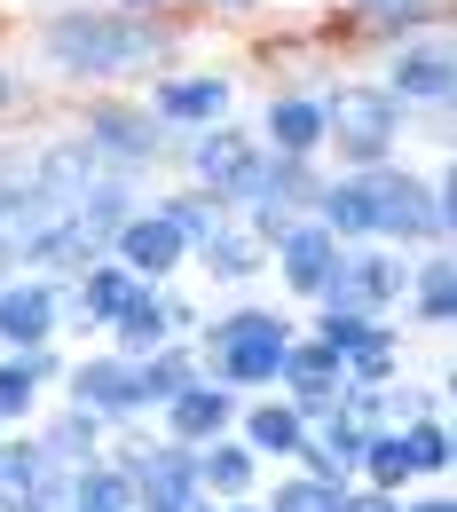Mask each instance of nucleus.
<instances>
[{
  "label": "nucleus",
  "mask_w": 457,
  "mask_h": 512,
  "mask_svg": "<svg viewBox=\"0 0 457 512\" xmlns=\"http://www.w3.org/2000/svg\"><path fill=\"white\" fill-rule=\"evenodd\" d=\"M190 24L182 16H127L103 0H64L32 24V71L71 95H127L142 79L182 64Z\"/></svg>",
  "instance_id": "f257e3e1"
},
{
  "label": "nucleus",
  "mask_w": 457,
  "mask_h": 512,
  "mask_svg": "<svg viewBox=\"0 0 457 512\" xmlns=\"http://www.w3.org/2000/svg\"><path fill=\"white\" fill-rule=\"evenodd\" d=\"M292 339H300V308H284V300H229V308L197 316L190 331L205 379H221L229 394H276Z\"/></svg>",
  "instance_id": "f03ea898"
},
{
  "label": "nucleus",
  "mask_w": 457,
  "mask_h": 512,
  "mask_svg": "<svg viewBox=\"0 0 457 512\" xmlns=\"http://www.w3.org/2000/svg\"><path fill=\"white\" fill-rule=\"evenodd\" d=\"M324 95V166L331 174H363V166H387L410 142V111L394 103L379 79H331Z\"/></svg>",
  "instance_id": "7ed1b4c3"
},
{
  "label": "nucleus",
  "mask_w": 457,
  "mask_h": 512,
  "mask_svg": "<svg viewBox=\"0 0 457 512\" xmlns=\"http://www.w3.org/2000/svg\"><path fill=\"white\" fill-rule=\"evenodd\" d=\"M79 142L111 166V174H127V182H150V174H166L174 166V150H182V134H166L150 111H142V95H79Z\"/></svg>",
  "instance_id": "20e7f679"
},
{
  "label": "nucleus",
  "mask_w": 457,
  "mask_h": 512,
  "mask_svg": "<svg viewBox=\"0 0 457 512\" xmlns=\"http://www.w3.org/2000/svg\"><path fill=\"white\" fill-rule=\"evenodd\" d=\"M174 166H182V182L213 190L221 205H229V213H253V205L268 197V150H261V134H253V127H237V119L182 134Z\"/></svg>",
  "instance_id": "39448f33"
},
{
  "label": "nucleus",
  "mask_w": 457,
  "mask_h": 512,
  "mask_svg": "<svg viewBox=\"0 0 457 512\" xmlns=\"http://www.w3.org/2000/svg\"><path fill=\"white\" fill-rule=\"evenodd\" d=\"M142 111L158 119L166 134H197V127H221L237 119V71H213V64H174L158 79H142Z\"/></svg>",
  "instance_id": "423d86ee"
},
{
  "label": "nucleus",
  "mask_w": 457,
  "mask_h": 512,
  "mask_svg": "<svg viewBox=\"0 0 457 512\" xmlns=\"http://www.w3.org/2000/svg\"><path fill=\"white\" fill-rule=\"evenodd\" d=\"M56 402L71 410H87V418H103V426H134L142 418V394H134V355L119 347H71L64 379H56Z\"/></svg>",
  "instance_id": "0eeeda50"
},
{
  "label": "nucleus",
  "mask_w": 457,
  "mask_h": 512,
  "mask_svg": "<svg viewBox=\"0 0 457 512\" xmlns=\"http://www.w3.org/2000/svg\"><path fill=\"white\" fill-rule=\"evenodd\" d=\"M268 276H276L284 308H308L331 276H339V237H331L316 213H292V221L268 237Z\"/></svg>",
  "instance_id": "6e6552de"
},
{
  "label": "nucleus",
  "mask_w": 457,
  "mask_h": 512,
  "mask_svg": "<svg viewBox=\"0 0 457 512\" xmlns=\"http://www.w3.org/2000/svg\"><path fill=\"white\" fill-rule=\"evenodd\" d=\"M379 87H387L402 111H450V95H457V56H450V40H442V32L394 40Z\"/></svg>",
  "instance_id": "1a4fd4ad"
},
{
  "label": "nucleus",
  "mask_w": 457,
  "mask_h": 512,
  "mask_svg": "<svg viewBox=\"0 0 457 512\" xmlns=\"http://www.w3.org/2000/svg\"><path fill=\"white\" fill-rule=\"evenodd\" d=\"M197 308L182 284H134V300L119 308V323L103 331V347H119V355H150V347H166V339H190L197 331Z\"/></svg>",
  "instance_id": "9d476101"
},
{
  "label": "nucleus",
  "mask_w": 457,
  "mask_h": 512,
  "mask_svg": "<svg viewBox=\"0 0 457 512\" xmlns=\"http://www.w3.org/2000/svg\"><path fill=\"white\" fill-rule=\"evenodd\" d=\"M64 339V276L8 268L0 276V347H56Z\"/></svg>",
  "instance_id": "9b49d317"
},
{
  "label": "nucleus",
  "mask_w": 457,
  "mask_h": 512,
  "mask_svg": "<svg viewBox=\"0 0 457 512\" xmlns=\"http://www.w3.org/2000/svg\"><path fill=\"white\" fill-rule=\"evenodd\" d=\"M71 347H0V434H24L48 402H56V379H64Z\"/></svg>",
  "instance_id": "f8f14e48"
},
{
  "label": "nucleus",
  "mask_w": 457,
  "mask_h": 512,
  "mask_svg": "<svg viewBox=\"0 0 457 512\" xmlns=\"http://www.w3.org/2000/svg\"><path fill=\"white\" fill-rule=\"evenodd\" d=\"M111 260H119L127 276H142V284H174V276L190 268V237H182V229L142 197L127 221L111 229Z\"/></svg>",
  "instance_id": "ddd939ff"
},
{
  "label": "nucleus",
  "mask_w": 457,
  "mask_h": 512,
  "mask_svg": "<svg viewBox=\"0 0 457 512\" xmlns=\"http://www.w3.org/2000/svg\"><path fill=\"white\" fill-rule=\"evenodd\" d=\"M24 174H32V190L48 197V205H87V190L111 174L87 142H79V127H64V134H48V142H24Z\"/></svg>",
  "instance_id": "4468645a"
},
{
  "label": "nucleus",
  "mask_w": 457,
  "mask_h": 512,
  "mask_svg": "<svg viewBox=\"0 0 457 512\" xmlns=\"http://www.w3.org/2000/svg\"><path fill=\"white\" fill-rule=\"evenodd\" d=\"M237 402H245V394H229L221 379H190L150 426L174 449H205V442H221V434H237Z\"/></svg>",
  "instance_id": "2eb2a0df"
},
{
  "label": "nucleus",
  "mask_w": 457,
  "mask_h": 512,
  "mask_svg": "<svg viewBox=\"0 0 457 512\" xmlns=\"http://www.w3.org/2000/svg\"><path fill=\"white\" fill-rule=\"evenodd\" d=\"M261 150L276 158H324V95L316 87H276L261 103Z\"/></svg>",
  "instance_id": "dca6fc26"
},
{
  "label": "nucleus",
  "mask_w": 457,
  "mask_h": 512,
  "mask_svg": "<svg viewBox=\"0 0 457 512\" xmlns=\"http://www.w3.org/2000/svg\"><path fill=\"white\" fill-rule=\"evenodd\" d=\"M331 284L347 300H363L371 316H394L402 284H410V253H394V245H339V276Z\"/></svg>",
  "instance_id": "f3484780"
},
{
  "label": "nucleus",
  "mask_w": 457,
  "mask_h": 512,
  "mask_svg": "<svg viewBox=\"0 0 457 512\" xmlns=\"http://www.w3.org/2000/svg\"><path fill=\"white\" fill-rule=\"evenodd\" d=\"M402 331H450L457 323V260L450 253H410V284H402V308H394Z\"/></svg>",
  "instance_id": "a211bd4d"
},
{
  "label": "nucleus",
  "mask_w": 457,
  "mask_h": 512,
  "mask_svg": "<svg viewBox=\"0 0 457 512\" xmlns=\"http://www.w3.org/2000/svg\"><path fill=\"white\" fill-rule=\"evenodd\" d=\"M190 268L213 284V292H253V284L268 276V245L245 229V221H237V213H229V221H221V229H213V237L190 253Z\"/></svg>",
  "instance_id": "6ab92c4d"
},
{
  "label": "nucleus",
  "mask_w": 457,
  "mask_h": 512,
  "mask_svg": "<svg viewBox=\"0 0 457 512\" xmlns=\"http://www.w3.org/2000/svg\"><path fill=\"white\" fill-rule=\"evenodd\" d=\"M213 497L197 489V465L190 449H174L158 434V449L142 457V473H134V512H205Z\"/></svg>",
  "instance_id": "aec40b11"
},
{
  "label": "nucleus",
  "mask_w": 457,
  "mask_h": 512,
  "mask_svg": "<svg viewBox=\"0 0 457 512\" xmlns=\"http://www.w3.org/2000/svg\"><path fill=\"white\" fill-rule=\"evenodd\" d=\"M237 442L253 449L261 465H292L300 442H308V418H300L284 394H245V402H237Z\"/></svg>",
  "instance_id": "412c9836"
},
{
  "label": "nucleus",
  "mask_w": 457,
  "mask_h": 512,
  "mask_svg": "<svg viewBox=\"0 0 457 512\" xmlns=\"http://www.w3.org/2000/svg\"><path fill=\"white\" fill-rule=\"evenodd\" d=\"M24 434L40 442V457H48L56 473H79V465H95V457H103V434H111V426H103V418H87V410H71V402H48Z\"/></svg>",
  "instance_id": "4be33fe9"
},
{
  "label": "nucleus",
  "mask_w": 457,
  "mask_h": 512,
  "mask_svg": "<svg viewBox=\"0 0 457 512\" xmlns=\"http://www.w3.org/2000/svg\"><path fill=\"white\" fill-rule=\"evenodd\" d=\"M347 32L363 40H418V32H442V0H339Z\"/></svg>",
  "instance_id": "5701e85b"
},
{
  "label": "nucleus",
  "mask_w": 457,
  "mask_h": 512,
  "mask_svg": "<svg viewBox=\"0 0 457 512\" xmlns=\"http://www.w3.org/2000/svg\"><path fill=\"white\" fill-rule=\"evenodd\" d=\"M190 379H205V363H197L190 339H166V347H150V355H134V394H142V418H158L174 394Z\"/></svg>",
  "instance_id": "b1692460"
},
{
  "label": "nucleus",
  "mask_w": 457,
  "mask_h": 512,
  "mask_svg": "<svg viewBox=\"0 0 457 512\" xmlns=\"http://www.w3.org/2000/svg\"><path fill=\"white\" fill-rule=\"evenodd\" d=\"M190 465H197V489H205L213 505H221V497H253V489H261V473H268V465H261L245 442H237V434H221V442L190 449Z\"/></svg>",
  "instance_id": "393cba45"
},
{
  "label": "nucleus",
  "mask_w": 457,
  "mask_h": 512,
  "mask_svg": "<svg viewBox=\"0 0 457 512\" xmlns=\"http://www.w3.org/2000/svg\"><path fill=\"white\" fill-rule=\"evenodd\" d=\"M339 363H347V386H387V379H410V331H402V323H371V331H363V339H355V347H347V355H339Z\"/></svg>",
  "instance_id": "a878e982"
},
{
  "label": "nucleus",
  "mask_w": 457,
  "mask_h": 512,
  "mask_svg": "<svg viewBox=\"0 0 457 512\" xmlns=\"http://www.w3.org/2000/svg\"><path fill=\"white\" fill-rule=\"evenodd\" d=\"M339 489L347 481H316L300 465H268L253 497H261V512H339Z\"/></svg>",
  "instance_id": "bb28decb"
},
{
  "label": "nucleus",
  "mask_w": 457,
  "mask_h": 512,
  "mask_svg": "<svg viewBox=\"0 0 457 512\" xmlns=\"http://www.w3.org/2000/svg\"><path fill=\"white\" fill-rule=\"evenodd\" d=\"M48 473H56V465L40 457L32 434H0V512H32V497H40Z\"/></svg>",
  "instance_id": "cd10ccee"
},
{
  "label": "nucleus",
  "mask_w": 457,
  "mask_h": 512,
  "mask_svg": "<svg viewBox=\"0 0 457 512\" xmlns=\"http://www.w3.org/2000/svg\"><path fill=\"white\" fill-rule=\"evenodd\" d=\"M402 449H410V473H418V489L426 481H450L457 473V434H450V410H434V418H410V426H394Z\"/></svg>",
  "instance_id": "c85d7f7f"
},
{
  "label": "nucleus",
  "mask_w": 457,
  "mask_h": 512,
  "mask_svg": "<svg viewBox=\"0 0 457 512\" xmlns=\"http://www.w3.org/2000/svg\"><path fill=\"white\" fill-rule=\"evenodd\" d=\"M355 481H363V489H387V497L418 489V473H410V449H402V434H394V426H371V434H363Z\"/></svg>",
  "instance_id": "c756f323"
},
{
  "label": "nucleus",
  "mask_w": 457,
  "mask_h": 512,
  "mask_svg": "<svg viewBox=\"0 0 457 512\" xmlns=\"http://www.w3.org/2000/svg\"><path fill=\"white\" fill-rule=\"evenodd\" d=\"M150 205H158V213H166V221H174V229L190 237V253L205 245V237H213V229H221V221H229V205H221L213 190H197V182H174V190H150Z\"/></svg>",
  "instance_id": "7c9ffc66"
},
{
  "label": "nucleus",
  "mask_w": 457,
  "mask_h": 512,
  "mask_svg": "<svg viewBox=\"0 0 457 512\" xmlns=\"http://www.w3.org/2000/svg\"><path fill=\"white\" fill-rule=\"evenodd\" d=\"M71 512H134V473H119L111 457L71 473Z\"/></svg>",
  "instance_id": "2f4dec72"
},
{
  "label": "nucleus",
  "mask_w": 457,
  "mask_h": 512,
  "mask_svg": "<svg viewBox=\"0 0 457 512\" xmlns=\"http://www.w3.org/2000/svg\"><path fill=\"white\" fill-rule=\"evenodd\" d=\"M339 512H402V497H387V489H363V481H347V489H339Z\"/></svg>",
  "instance_id": "473e14b6"
},
{
  "label": "nucleus",
  "mask_w": 457,
  "mask_h": 512,
  "mask_svg": "<svg viewBox=\"0 0 457 512\" xmlns=\"http://www.w3.org/2000/svg\"><path fill=\"white\" fill-rule=\"evenodd\" d=\"M402 512H457L450 481H426V489H402Z\"/></svg>",
  "instance_id": "72a5a7b5"
},
{
  "label": "nucleus",
  "mask_w": 457,
  "mask_h": 512,
  "mask_svg": "<svg viewBox=\"0 0 457 512\" xmlns=\"http://www.w3.org/2000/svg\"><path fill=\"white\" fill-rule=\"evenodd\" d=\"M16 103H24V71L8 64V56H0V127L16 119Z\"/></svg>",
  "instance_id": "f704fd0d"
},
{
  "label": "nucleus",
  "mask_w": 457,
  "mask_h": 512,
  "mask_svg": "<svg viewBox=\"0 0 457 512\" xmlns=\"http://www.w3.org/2000/svg\"><path fill=\"white\" fill-rule=\"evenodd\" d=\"M103 8H127V16H182L174 0H103Z\"/></svg>",
  "instance_id": "c9c22d12"
},
{
  "label": "nucleus",
  "mask_w": 457,
  "mask_h": 512,
  "mask_svg": "<svg viewBox=\"0 0 457 512\" xmlns=\"http://www.w3.org/2000/svg\"><path fill=\"white\" fill-rule=\"evenodd\" d=\"M205 512H261V497H221V505H205Z\"/></svg>",
  "instance_id": "e433bc0d"
},
{
  "label": "nucleus",
  "mask_w": 457,
  "mask_h": 512,
  "mask_svg": "<svg viewBox=\"0 0 457 512\" xmlns=\"http://www.w3.org/2000/svg\"><path fill=\"white\" fill-rule=\"evenodd\" d=\"M197 8H213V16H245L253 0H197Z\"/></svg>",
  "instance_id": "4c0bfd02"
},
{
  "label": "nucleus",
  "mask_w": 457,
  "mask_h": 512,
  "mask_svg": "<svg viewBox=\"0 0 457 512\" xmlns=\"http://www.w3.org/2000/svg\"><path fill=\"white\" fill-rule=\"evenodd\" d=\"M174 8H197V0H174Z\"/></svg>",
  "instance_id": "58836bf2"
}]
</instances>
